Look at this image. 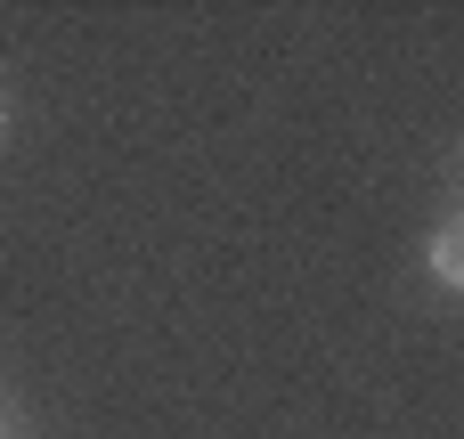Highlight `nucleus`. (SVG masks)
Wrapping results in <instances>:
<instances>
[{"label":"nucleus","instance_id":"obj_1","mask_svg":"<svg viewBox=\"0 0 464 439\" xmlns=\"http://www.w3.org/2000/svg\"><path fill=\"white\" fill-rule=\"evenodd\" d=\"M424 261H432V277H440L449 293H464V212H457V220H440V228H432V244H424Z\"/></svg>","mask_w":464,"mask_h":439},{"label":"nucleus","instance_id":"obj_2","mask_svg":"<svg viewBox=\"0 0 464 439\" xmlns=\"http://www.w3.org/2000/svg\"><path fill=\"white\" fill-rule=\"evenodd\" d=\"M0 138H8V106H0Z\"/></svg>","mask_w":464,"mask_h":439}]
</instances>
